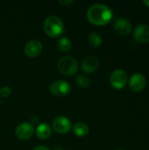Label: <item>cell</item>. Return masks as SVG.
Instances as JSON below:
<instances>
[{
  "label": "cell",
  "instance_id": "6da1fadb",
  "mask_svg": "<svg viewBox=\"0 0 149 150\" xmlns=\"http://www.w3.org/2000/svg\"><path fill=\"white\" fill-rule=\"evenodd\" d=\"M113 16L112 9L104 4H96L91 5L87 11L89 21L96 25H105L108 24Z\"/></svg>",
  "mask_w": 149,
  "mask_h": 150
},
{
  "label": "cell",
  "instance_id": "7a4b0ae2",
  "mask_svg": "<svg viewBox=\"0 0 149 150\" xmlns=\"http://www.w3.org/2000/svg\"><path fill=\"white\" fill-rule=\"evenodd\" d=\"M64 25L60 18L57 16H49L44 22L45 33L53 38L61 36L64 32Z\"/></svg>",
  "mask_w": 149,
  "mask_h": 150
},
{
  "label": "cell",
  "instance_id": "3957f363",
  "mask_svg": "<svg viewBox=\"0 0 149 150\" xmlns=\"http://www.w3.org/2000/svg\"><path fill=\"white\" fill-rule=\"evenodd\" d=\"M57 69L63 75L72 76L78 70V62L72 56H63L57 62Z\"/></svg>",
  "mask_w": 149,
  "mask_h": 150
},
{
  "label": "cell",
  "instance_id": "277c9868",
  "mask_svg": "<svg viewBox=\"0 0 149 150\" xmlns=\"http://www.w3.org/2000/svg\"><path fill=\"white\" fill-rule=\"evenodd\" d=\"M110 83L116 90H121L128 83V76L123 69H115L110 76Z\"/></svg>",
  "mask_w": 149,
  "mask_h": 150
},
{
  "label": "cell",
  "instance_id": "5b68a950",
  "mask_svg": "<svg viewBox=\"0 0 149 150\" xmlns=\"http://www.w3.org/2000/svg\"><path fill=\"white\" fill-rule=\"evenodd\" d=\"M71 84L65 80H58L50 85V92L55 97H64L70 93Z\"/></svg>",
  "mask_w": 149,
  "mask_h": 150
},
{
  "label": "cell",
  "instance_id": "8992f818",
  "mask_svg": "<svg viewBox=\"0 0 149 150\" xmlns=\"http://www.w3.org/2000/svg\"><path fill=\"white\" fill-rule=\"evenodd\" d=\"M128 85L133 92H141L147 86V79L142 74L135 73L128 79Z\"/></svg>",
  "mask_w": 149,
  "mask_h": 150
},
{
  "label": "cell",
  "instance_id": "52a82bcc",
  "mask_svg": "<svg viewBox=\"0 0 149 150\" xmlns=\"http://www.w3.org/2000/svg\"><path fill=\"white\" fill-rule=\"evenodd\" d=\"M53 127L55 132L60 134H65L68 133L72 128V123L70 120L64 116H59L53 121Z\"/></svg>",
  "mask_w": 149,
  "mask_h": 150
},
{
  "label": "cell",
  "instance_id": "ba28073f",
  "mask_svg": "<svg viewBox=\"0 0 149 150\" xmlns=\"http://www.w3.org/2000/svg\"><path fill=\"white\" fill-rule=\"evenodd\" d=\"M33 133H34V127L31 123L28 122H24L19 124L15 130L16 136L22 141L30 139L32 136Z\"/></svg>",
  "mask_w": 149,
  "mask_h": 150
},
{
  "label": "cell",
  "instance_id": "9c48e42d",
  "mask_svg": "<svg viewBox=\"0 0 149 150\" xmlns=\"http://www.w3.org/2000/svg\"><path fill=\"white\" fill-rule=\"evenodd\" d=\"M99 66V60L95 55H88L86 56L81 63V67L83 72L87 74H90L95 72Z\"/></svg>",
  "mask_w": 149,
  "mask_h": 150
},
{
  "label": "cell",
  "instance_id": "30bf717a",
  "mask_svg": "<svg viewBox=\"0 0 149 150\" xmlns=\"http://www.w3.org/2000/svg\"><path fill=\"white\" fill-rule=\"evenodd\" d=\"M114 29L119 34L127 36L131 33L133 30V25L127 18H119L114 22Z\"/></svg>",
  "mask_w": 149,
  "mask_h": 150
},
{
  "label": "cell",
  "instance_id": "8fae6325",
  "mask_svg": "<svg viewBox=\"0 0 149 150\" xmlns=\"http://www.w3.org/2000/svg\"><path fill=\"white\" fill-rule=\"evenodd\" d=\"M133 38L140 43L149 42V25L146 24H141L137 25L133 30Z\"/></svg>",
  "mask_w": 149,
  "mask_h": 150
},
{
  "label": "cell",
  "instance_id": "7c38bea8",
  "mask_svg": "<svg viewBox=\"0 0 149 150\" xmlns=\"http://www.w3.org/2000/svg\"><path fill=\"white\" fill-rule=\"evenodd\" d=\"M43 49L42 43L38 40H32L28 41L25 46V53L28 57L38 56Z\"/></svg>",
  "mask_w": 149,
  "mask_h": 150
},
{
  "label": "cell",
  "instance_id": "4fadbf2b",
  "mask_svg": "<svg viewBox=\"0 0 149 150\" xmlns=\"http://www.w3.org/2000/svg\"><path fill=\"white\" fill-rule=\"evenodd\" d=\"M51 134H52V129L50 126L47 123H41L36 128V135L41 140H46L49 138Z\"/></svg>",
  "mask_w": 149,
  "mask_h": 150
},
{
  "label": "cell",
  "instance_id": "5bb4252c",
  "mask_svg": "<svg viewBox=\"0 0 149 150\" xmlns=\"http://www.w3.org/2000/svg\"><path fill=\"white\" fill-rule=\"evenodd\" d=\"M73 131L75 134L78 137H83L86 136L89 134V127L85 123L78 122L73 127Z\"/></svg>",
  "mask_w": 149,
  "mask_h": 150
},
{
  "label": "cell",
  "instance_id": "9a60e30c",
  "mask_svg": "<svg viewBox=\"0 0 149 150\" xmlns=\"http://www.w3.org/2000/svg\"><path fill=\"white\" fill-rule=\"evenodd\" d=\"M72 47V42L68 37H62L58 41V48L61 52H68Z\"/></svg>",
  "mask_w": 149,
  "mask_h": 150
},
{
  "label": "cell",
  "instance_id": "2e32d148",
  "mask_svg": "<svg viewBox=\"0 0 149 150\" xmlns=\"http://www.w3.org/2000/svg\"><path fill=\"white\" fill-rule=\"evenodd\" d=\"M89 40V43L92 47H98L99 46H101L102 44V38L101 36L95 32H92L89 34L88 37Z\"/></svg>",
  "mask_w": 149,
  "mask_h": 150
},
{
  "label": "cell",
  "instance_id": "e0dca14e",
  "mask_svg": "<svg viewBox=\"0 0 149 150\" xmlns=\"http://www.w3.org/2000/svg\"><path fill=\"white\" fill-rule=\"evenodd\" d=\"M76 83L81 88H87L90 85V80L85 75H82L81 74V75H78L76 77Z\"/></svg>",
  "mask_w": 149,
  "mask_h": 150
},
{
  "label": "cell",
  "instance_id": "ac0fdd59",
  "mask_svg": "<svg viewBox=\"0 0 149 150\" xmlns=\"http://www.w3.org/2000/svg\"><path fill=\"white\" fill-rule=\"evenodd\" d=\"M11 94V90L8 86H4L0 89V96L3 98H8Z\"/></svg>",
  "mask_w": 149,
  "mask_h": 150
},
{
  "label": "cell",
  "instance_id": "d6986e66",
  "mask_svg": "<svg viewBox=\"0 0 149 150\" xmlns=\"http://www.w3.org/2000/svg\"><path fill=\"white\" fill-rule=\"evenodd\" d=\"M75 1L74 0H68V1H62V0H59V3L61 4H62V5H68V4H73Z\"/></svg>",
  "mask_w": 149,
  "mask_h": 150
},
{
  "label": "cell",
  "instance_id": "ffe728a7",
  "mask_svg": "<svg viewBox=\"0 0 149 150\" xmlns=\"http://www.w3.org/2000/svg\"><path fill=\"white\" fill-rule=\"evenodd\" d=\"M32 150H50L48 148L45 147V146H37L35 147Z\"/></svg>",
  "mask_w": 149,
  "mask_h": 150
},
{
  "label": "cell",
  "instance_id": "44dd1931",
  "mask_svg": "<svg viewBox=\"0 0 149 150\" xmlns=\"http://www.w3.org/2000/svg\"><path fill=\"white\" fill-rule=\"evenodd\" d=\"M142 3H143L145 5H147L148 7H149V0H143Z\"/></svg>",
  "mask_w": 149,
  "mask_h": 150
},
{
  "label": "cell",
  "instance_id": "7402d4cb",
  "mask_svg": "<svg viewBox=\"0 0 149 150\" xmlns=\"http://www.w3.org/2000/svg\"><path fill=\"white\" fill-rule=\"evenodd\" d=\"M0 103H1V98H0Z\"/></svg>",
  "mask_w": 149,
  "mask_h": 150
},
{
  "label": "cell",
  "instance_id": "603a6c76",
  "mask_svg": "<svg viewBox=\"0 0 149 150\" xmlns=\"http://www.w3.org/2000/svg\"><path fill=\"white\" fill-rule=\"evenodd\" d=\"M118 150H124V149H118Z\"/></svg>",
  "mask_w": 149,
  "mask_h": 150
}]
</instances>
